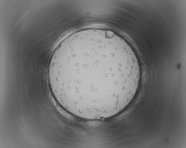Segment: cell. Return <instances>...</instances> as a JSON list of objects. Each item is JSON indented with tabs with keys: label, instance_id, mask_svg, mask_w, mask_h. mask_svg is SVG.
<instances>
[{
	"label": "cell",
	"instance_id": "obj_1",
	"mask_svg": "<svg viewBox=\"0 0 186 148\" xmlns=\"http://www.w3.org/2000/svg\"><path fill=\"white\" fill-rule=\"evenodd\" d=\"M140 71L124 43L98 33H83L60 44L49 69L53 95L78 117L99 119L114 116L132 99Z\"/></svg>",
	"mask_w": 186,
	"mask_h": 148
}]
</instances>
